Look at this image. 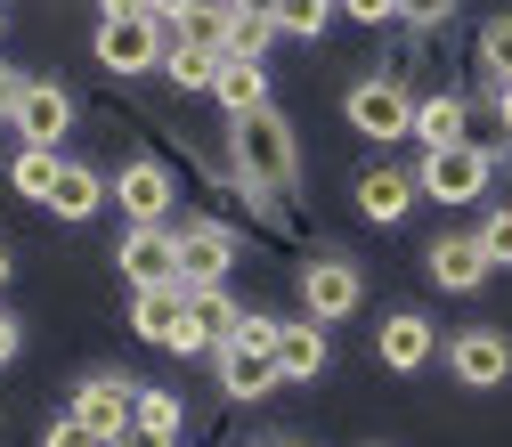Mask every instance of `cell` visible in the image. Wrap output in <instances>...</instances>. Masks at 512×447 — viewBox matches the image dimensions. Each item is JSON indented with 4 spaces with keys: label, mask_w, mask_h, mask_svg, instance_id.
<instances>
[{
    "label": "cell",
    "mask_w": 512,
    "mask_h": 447,
    "mask_svg": "<svg viewBox=\"0 0 512 447\" xmlns=\"http://www.w3.org/2000/svg\"><path fill=\"white\" fill-rule=\"evenodd\" d=\"M277 41V17H236V33H228V57H252L261 66V49Z\"/></svg>",
    "instance_id": "cell-29"
},
{
    "label": "cell",
    "mask_w": 512,
    "mask_h": 447,
    "mask_svg": "<svg viewBox=\"0 0 512 447\" xmlns=\"http://www.w3.org/2000/svg\"><path fill=\"white\" fill-rule=\"evenodd\" d=\"M17 90H25V82H17L9 66H0V122H9V114H17Z\"/></svg>",
    "instance_id": "cell-37"
},
{
    "label": "cell",
    "mask_w": 512,
    "mask_h": 447,
    "mask_svg": "<svg viewBox=\"0 0 512 447\" xmlns=\"http://www.w3.org/2000/svg\"><path fill=\"white\" fill-rule=\"evenodd\" d=\"M277 374L285 382L326 374V326H317V317H277Z\"/></svg>",
    "instance_id": "cell-16"
},
{
    "label": "cell",
    "mask_w": 512,
    "mask_h": 447,
    "mask_svg": "<svg viewBox=\"0 0 512 447\" xmlns=\"http://www.w3.org/2000/svg\"><path fill=\"white\" fill-rule=\"evenodd\" d=\"M171 163H155V155H131L114 171V204L131 212V228H171Z\"/></svg>",
    "instance_id": "cell-9"
},
{
    "label": "cell",
    "mask_w": 512,
    "mask_h": 447,
    "mask_svg": "<svg viewBox=\"0 0 512 447\" xmlns=\"http://www.w3.org/2000/svg\"><path fill=\"white\" fill-rule=\"evenodd\" d=\"M17 350H25V326H17V309H0V366H17Z\"/></svg>",
    "instance_id": "cell-34"
},
{
    "label": "cell",
    "mask_w": 512,
    "mask_h": 447,
    "mask_svg": "<svg viewBox=\"0 0 512 447\" xmlns=\"http://www.w3.org/2000/svg\"><path fill=\"white\" fill-rule=\"evenodd\" d=\"M261 447H309V439H293V431H285V439H261Z\"/></svg>",
    "instance_id": "cell-40"
},
{
    "label": "cell",
    "mask_w": 512,
    "mask_h": 447,
    "mask_svg": "<svg viewBox=\"0 0 512 447\" xmlns=\"http://www.w3.org/2000/svg\"><path fill=\"white\" fill-rule=\"evenodd\" d=\"M488 179H496V147H480V139L439 147V155L415 163V187H423L431 204H480V196H488Z\"/></svg>",
    "instance_id": "cell-3"
},
{
    "label": "cell",
    "mask_w": 512,
    "mask_h": 447,
    "mask_svg": "<svg viewBox=\"0 0 512 447\" xmlns=\"http://www.w3.org/2000/svg\"><path fill=\"white\" fill-rule=\"evenodd\" d=\"M228 9H236V17H269L277 0H228Z\"/></svg>",
    "instance_id": "cell-39"
},
{
    "label": "cell",
    "mask_w": 512,
    "mask_h": 447,
    "mask_svg": "<svg viewBox=\"0 0 512 447\" xmlns=\"http://www.w3.org/2000/svg\"><path fill=\"white\" fill-rule=\"evenodd\" d=\"M220 106H228V122H244V114H261L269 106V74L252 66V57H228L220 66V90H212Z\"/></svg>",
    "instance_id": "cell-20"
},
{
    "label": "cell",
    "mask_w": 512,
    "mask_h": 447,
    "mask_svg": "<svg viewBox=\"0 0 512 447\" xmlns=\"http://www.w3.org/2000/svg\"><path fill=\"white\" fill-rule=\"evenodd\" d=\"M236 269V228L228 220H187L179 228V293H212Z\"/></svg>",
    "instance_id": "cell-7"
},
{
    "label": "cell",
    "mask_w": 512,
    "mask_h": 447,
    "mask_svg": "<svg viewBox=\"0 0 512 447\" xmlns=\"http://www.w3.org/2000/svg\"><path fill=\"white\" fill-rule=\"evenodd\" d=\"M82 431H98V439H122V431H131V415H139V382L131 374H82L74 382V407H66Z\"/></svg>",
    "instance_id": "cell-8"
},
{
    "label": "cell",
    "mask_w": 512,
    "mask_h": 447,
    "mask_svg": "<svg viewBox=\"0 0 512 447\" xmlns=\"http://www.w3.org/2000/svg\"><path fill=\"white\" fill-rule=\"evenodd\" d=\"M464 122H472V106H464L456 90H431V98H415V139H423V155H439V147H464Z\"/></svg>",
    "instance_id": "cell-19"
},
{
    "label": "cell",
    "mask_w": 512,
    "mask_h": 447,
    "mask_svg": "<svg viewBox=\"0 0 512 447\" xmlns=\"http://www.w3.org/2000/svg\"><path fill=\"white\" fill-rule=\"evenodd\" d=\"M57 171H66V155H49V147H25V155L9 163V179H17V196H33V204H49V187H57Z\"/></svg>",
    "instance_id": "cell-25"
},
{
    "label": "cell",
    "mask_w": 512,
    "mask_h": 447,
    "mask_svg": "<svg viewBox=\"0 0 512 447\" xmlns=\"http://www.w3.org/2000/svg\"><path fill=\"white\" fill-rule=\"evenodd\" d=\"M139 9H147L155 25H171V33H179V17H187V9H196V0H139Z\"/></svg>",
    "instance_id": "cell-35"
},
{
    "label": "cell",
    "mask_w": 512,
    "mask_h": 447,
    "mask_svg": "<svg viewBox=\"0 0 512 447\" xmlns=\"http://www.w3.org/2000/svg\"><path fill=\"white\" fill-rule=\"evenodd\" d=\"M472 236H480V252H488V269H512V204H488Z\"/></svg>",
    "instance_id": "cell-28"
},
{
    "label": "cell",
    "mask_w": 512,
    "mask_h": 447,
    "mask_svg": "<svg viewBox=\"0 0 512 447\" xmlns=\"http://www.w3.org/2000/svg\"><path fill=\"white\" fill-rule=\"evenodd\" d=\"M415 196H423V187H415V171H399V163H374V171L358 179V212H366L374 228H399V220L415 212Z\"/></svg>",
    "instance_id": "cell-15"
},
{
    "label": "cell",
    "mask_w": 512,
    "mask_h": 447,
    "mask_svg": "<svg viewBox=\"0 0 512 447\" xmlns=\"http://www.w3.org/2000/svg\"><path fill=\"white\" fill-rule=\"evenodd\" d=\"M139 431H163V439H179L187 431V399L171 391V382H139V415H131Z\"/></svg>",
    "instance_id": "cell-22"
},
{
    "label": "cell",
    "mask_w": 512,
    "mask_h": 447,
    "mask_svg": "<svg viewBox=\"0 0 512 447\" xmlns=\"http://www.w3.org/2000/svg\"><path fill=\"white\" fill-rule=\"evenodd\" d=\"M496 122H504V155H512V90H496Z\"/></svg>",
    "instance_id": "cell-38"
},
{
    "label": "cell",
    "mask_w": 512,
    "mask_h": 447,
    "mask_svg": "<svg viewBox=\"0 0 512 447\" xmlns=\"http://www.w3.org/2000/svg\"><path fill=\"white\" fill-rule=\"evenodd\" d=\"M228 342H236V350H269V358H277V317H252V309H244Z\"/></svg>",
    "instance_id": "cell-30"
},
{
    "label": "cell",
    "mask_w": 512,
    "mask_h": 447,
    "mask_svg": "<svg viewBox=\"0 0 512 447\" xmlns=\"http://www.w3.org/2000/svg\"><path fill=\"white\" fill-rule=\"evenodd\" d=\"M431 350H439V334H431V317H423V309L382 317V334H374V358L391 366V374H423V366H431Z\"/></svg>",
    "instance_id": "cell-14"
},
{
    "label": "cell",
    "mask_w": 512,
    "mask_h": 447,
    "mask_svg": "<svg viewBox=\"0 0 512 447\" xmlns=\"http://www.w3.org/2000/svg\"><path fill=\"white\" fill-rule=\"evenodd\" d=\"M423 277H431V293H480L488 285V252H480V236H431V252H423Z\"/></svg>",
    "instance_id": "cell-13"
},
{
    "label": "cell",
    "mask_w": 512,
    "mask_h": 447,
    "mask_svg": "<svg viewBox=\"0 0 512 447\" xmlns=\"http://www.w3.org/2000/svg\"><path fill=\"white\" fill-rule=\"evenodd\" d=\"M90 49H98L106 74L131 82V74H155L163 57H171V25H155L139 0H98V41Z\"/></svg>",
    "instance_id": "cell-2"
},
{
    "label": "cell",
    "mask_w": 512,
    "mask_h": 447,
    "mask_svg": "<svg viewBox=\"0 0 512 447\" xmlns=\"http://www.w3.org/2000/svg\"><path fill=\"white\" fill-rule=\"evenodd\" d=\"M277 33H301V41H317V33H326L334 25V0H277Z\"/></svg>",
    "instance_id": "cell-27"
},
{
    "label": "cell",
    "mask_w": 512,
    "mask_h": 447,
    "mask_svg": "<svg viewBox=\"0 0 512 447\" xmlns=\"http://www.w3.org/2000/svg\"><path fill=\"white\" fill-rule=\"evenodd\" d=\"M480 74H488V90H512V17L480 25Z\"/></svg>",
    "instance_id": "cell-26"
},
{
    "label": "cell",
    "mask_w": 512,
    "mask_h": 447,
    "mask_svg": "<svg viewBox=\"0 0 512 447\" xmlns=\"http://www.w3.org/2000/svg\"><path fill=\"white\" fill-rule=\"evenodd\" d=\"M342 17H358V25H391L399 17V0H334Z\"/></svg>",
    "instance_id": "cell-33"
},
{
    "label": "cell",
    "mask_w": 512,
    "mask_h": 447,
    "mask_svg": "<svg viewBox=\"0 0 512 447\" xmlns=\"http://www.w3.org/2000/svg\"><path fill=\"white\" fill-rule=\"evenodd\" d=\"M106 196H114V187H106L90 163H74V155H66V171H57V187H49V204H41V212H57V220H98V204H106Z\"/></svg>",
    "instance_id": "cell-18"
},
{
    "label": "cell",
    "mask_w": 512,
    "mask_h": 447,
    "mask_svg": "<svg viewBox=\"0 0 512 447\" xmlns=\"http://www.w3.org/2000/svg\"><path fill=\"white\" fill-rule=\"evenodd\" d=\"M187 317H196V334H204V342L220 350V342L236 334V317H244V309L228 301V285H212V293H187Z\"/></svg>",
    "instance_id": "cell-24"
},
{
    "label": "cell",
    "mask_w": 512,
    "mask_h": 447,
    "mask_svg": "<svg viewBox=\"0 0 512 447\" xmlns=\"http://www.w3.org/2000/svg\"><path fill=\"white\" fill-rule=\"evenodd\" d=\"M9 122H17L25 147H49V155H57V139L74 131V90H66V82H25Z\"/></svg>",
    "instance_id": "cell-12"
},
{
    "label": "cell",
    "mask_w": 512,
    "mask_h": 447,
    "mask_svg": "<svg viewBox=\"0 0 512 447\" xmlns=\"http://www.w3.org/2000/svg\"><path fill=\"white\" fill-rule=\"evenodd\" d=\"M358 301H366V269L350 261V252H317V261H301V317L334 326V317H358Z\"/></svg>",
    "instance_id": "cell-4"
},
{
    "label": "cell",
    "mask_w": 512,
    "mask_h": 447,
    "mask_svg": "<svg viewBox=\"0 0 512 447\" xmlns=\"http://www.w3.org/2000/svg\"><path fill=\"white\" fill-rule=\"evenodd\" d=\"M131 334L155 342V350H171V358L212 350V342L196 334V317H187V293H179V285H163V293H131Z\"/></svg>",
    "instance_id": "cell-6"
},
{
    "label": "cell",
    "mask_w": 512,
    "mask_h": 447,
    "mask_svg": "<svg viewBox=\"0 0 512 447\" xmlns=\"http://www.w3.org/2000/svg\"><path fill=\"white\" fill-rule=\"evenodd\" d=\"M447 374H456L464 391H496V382H512V342L496 326H464L447 342Z\"/></svg>",
    "instance_id": "cell-11"
},
{
    "label": "cell",
    "mask_w": 512,
    "mask_h": 447,
    "mask_svg": "<svg viewBox=\"0 0 512 447\" xmlns=\"http://www.w3.org/2000/svg\"><path fill=\"white\" fill-rule=\"evenodd\" d=\"M0 33H9V17H0Z\"/></svg>",
    "instance_id": "cell-42"
},
{
    "label": "cell",
    "mask_w": 512,
    "mask_h": 447,
    "mask_svg": "<svg viewBox=\"0 0 512 447\" xmlns=\"http://www.w3.org/2000/svg\"><path fill=\"white\" fill-rule=\"evenodd\" d=\"M41 447H106V439H98V431H82L74 415H57V423L41 431Z\"/></svg>",
    "instance_id": "cell-32"
},
{
    "label": "cell",
    "mask_w": 512,
    "mask_h": 447,
    "mask_svg": "<svg viewBox=\"0 0 512 447\" xmlns=\"http://www.w3.org/2000/svg\"><path fill=\"white\" fill-rule=\"evenodd\" d=\"M114 261H122V277H131V293L179 285V228H122Z\"/></svg>",
    "instance_id": "cell-10"
},
{
    "label": "cell",
    "mask_w": 512,
    "mask_h": 447,
    "mask_svg": "<svg viewBox=\"0 0 512 447\" xmlns=\"http://www.w3.org/2000/svg\"><path fill=\"white\" fill-rule=\"evenodd\" d=\"M220 66H228L220 49H187V41H171V57H163V74L179 90H220Z\"/></svg>",
    "instance_id": "cell-23"
},
{
    "label": "cell",
    "mask_w": 512,
    "mask_h": 447,
    "mask_svg": "<svg viewBox=\"0 0 512 447\" xmlns=\"http://www.w3.org/2000/svg\"><path fill=\"white\" fill-rule=\"evenodd\" d=\"M228 33H236V9H228V0H196V9L179 17L171 41H187V49H220V57H228Z\"/></svg>",
    "instance_id": "cell-21"
},
{
    "label": "cell",
    "mask_w": 512,
    "mask_h": 447,
    "mask_svg": "<svg viewBox=\"0 0 512 447\" xmlns=\"http://www.w3.org/2000/svg\"><path fill=\"white\" fill-rule=\"evenodd\" d=\"M228 155H236V179H244L261 204H277L285 187L301 179V131H293L277 106H261V114L228 122Z\"/></svg>",
    "instance_id": "cell-1"
},
{
    "label": "cell",
    "mask_w": 512,
    "mask_h": 447,
    "mask_svg": "<svg viewBox=\"0 0 512 447\" xmlns=\"http://www.w3.org/2000/svg\"><path fill=\"white\" fill-rule=\"evenodd\" d=\"M456 9H464V0H399V17H407V25H423V33H431V25H447Z\"/></svg>",
    "instance_id": "cell-31"
},
{
    "label": "cell",
    "mask_w": 512,
    "mask_h": 447,
    "mask_svg": "<svg viewBox=\"0 0 512 447\" xmlns=\"http://www.w3.org/2000/svg\"><path fill=\"white\" fill-rule=\"evenodd\" d=\"M106 447H171V439H163V431H139V423H131V431H122V439H106Z\"/></svg>",
    "instance_id": "cell-36"
},
{
    "label": "cell",
    "mask_w": 512,
    "mask_h": 447,
    "mask_svg": "<svg viewBox=\"0 0 512 447\" xmlns=\"http://www.w3.org/2000/svg\"><path fill=\"white\" fill-rule=\"evenodd\" d=\"M9 269H17V261H9V244H0V285H9Z\"/></svg>",
    "instance_id": "cell-41"
},
{
    "label": "cell",
    "mask_w": 512,
    "mask_h": 447,
    "mask_svg": "<svg viewBox=\"0 0 512 447\" xmlns=\"http://www.w3.org/2000/svg\"><path fill=\"white\" fill-rule=\"evenodd\" d=\"M342 114H350V131H358V139H374V147H391V139H415V98H407L391 74L358 82V90L342 98Z\"/></svg>",
    "instance_id": "cell-5"
},
{
    "label": "cell",
    "mask_w": 512,
    "mask_h": 447,
    "mask_svg": "<svg viewBox=\"0 0 512 447\" xmlns=\"http://www.w3.org/2000/svg\"><path fill=\"white\" fill-rule=\"evenodd\" d=\"M277 382H285V374H277V358H269V350H236V342H220V391H228L236 407L269 399Z\"/></svg>",
    "instance_id": "cell-17"
}]
</instances>
